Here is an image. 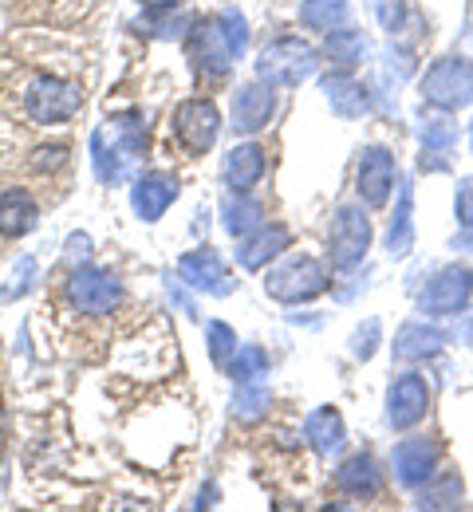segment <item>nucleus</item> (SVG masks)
I'll return each instance as SVG.
<instances>
[{
    "mask_svg": "<svg viewBox=\"0 0 473 512\" xmlns=\"http://www.w3.org/2000/svg\"><path fill=\"white\" fill-rule=\"evenodd\" d=\"M324 95H328V103H332L339 119H359L367 111V87L347 71L324 75Z\"/></svg>",
    "mask_w": 473,
    "mask_h": 512,
    "instance_id": "nucleus-19",
    "label": "nucleus"
},
{
    "mask_svg": "<svg viewBox=\"0 0 473 512\" xmlns=\"http://www.w3.org/2000/svg\"><path fill=\"white\" fill-rule=\"evenodd\" d=\"M422 99L442 107V111H458L473 99V64L466 56H442L438 64L422 75Z\"/></svg>",
    "mask_w": 473,
    "mask_h": 512,
    "instance_id": "nucleus-5",
    "label": "nucleus"
},
{
    "mask_svg": "<svg viewBox=\"0 0 473 512\" xmlns=\"http://www.w3.org/2000/svg\"><path fill=\"white\" fill-rule=\"evenodd\" d=\"M395 186V154L387 146H367L359 154V170H355V190L367 205H383Z\"/></svg>",
    "mask_w": 473,
    "mask_h": 512,
    "instance_id": "nucleus-12",
    "label": "nucleus"
},
{
    "mask_svg": "<svg viewBox=\"0 0 473 512\" xmlns=\"http://www.w3.org/2000/svg\"><path fill=\"white\" fill-rule=\"evenodd\" d=\"M142 4H150V8H174L178 0H142Z\"/></svg>",
    "mask_w": 473,
    "mask_h": 512,
    "instance_id": "nucleus-38",
    "label": "nucleus"
},
{
    "mask_svg": "<svg viewBox=\"0 0 473 512\" xmlns=\"http://www.w3.org/2000/svg\"><path fill=\"white\" fill-rule=\"evenodd\" d=\"M265 367H269V355H265L261 347H241L237 359H233V367H229V375H233L237 383H249V379H257V375H265Z\"/></svg>",
    "mask_w": 473,
    "mask_h": 512,
    "instance_id": "nucleus-32",
    "label": "nucleus"
},
{
    "mask_svg": "<svg viewBox=\"0 0 473 512\" xmlns=\"http://www.w3.org/2000/svg\"><path fill=\"white\" fill-rule=\"evenodd\" d=\"M265 170H269V158H265V150L253 146V142H249V146H233L229 158H225V182H229L233 193H249L265 178Z\"/></svg>",
    "mask_w": 473,
    "mask_h": 512,
    "instance_id": "nucleus-16",
    "label": "nucleus"
},
{
    "mask_svg": "<svg viewBox=\"0 0 473 512\" xmlns=\"http://www.w3.org/2000/svg\"><path fill=\"white\" fill-rule=\"evenodd\" d=\"M261 217H265V205L249 193L225 197V205H221V225H225L229 237H245V233L261 229Z\"/></svg>",
    "mask_w": 473,
    "mask_h": 512,
    "instance_id": "nucleus-22",
    "label": "nucleus"
},
{
    "mask_svg": "<svg viewBox=\"0 0 473 512\" xmlns=\"http://www.w3.org/2000/svg\"><path fill=\"white\" fill-rule=\"evenodd\" d=\"M36 201L28 190H4L0 193V237H24L36 229Z\"/></svg>",
    "mask_w": 473,
    "mask_h": 512,
    "instance_id": "nucleus-20",
    "label": "nucleus"
},
{
    "mask_svg": "<svg viewBox=\"0 0 473 512\" xmlns=\"http://www.w3.org/2000/svg\"><path fill=\"white\" fill-rule=\"evenodd\" d=\"M304 434L312 438V446L320 449V453H336L343 446V418H339V410H332V406L312 410L308 422H304Z\"/></svg>",
    "mask_w": 473,
    "mask_h": 512,
    "instance_id": "nucleus-24",
    "label": "nucleus"
},
{
    "mask_svg": "<svg viewBox=\"0 0 473 512\" xmlns=\"http://www.w3.org/2000/svg\"><path fill=\"white\" fill-rule=\"evenodd\" d=\"M324 288H328V268L308 253L288 256L284 264H276L269 276H265V292H269L272 300H280V304L316 300Z\"/></svg>",
    "mask_w": 473,
    "mask_h": 512,
    "instance_id": "nucleus-3",
    "label": "nucleus"
},
{
    "mask_svg": "<svg viewBox=\"0 0 473 512\" xmlns=\"http://www.w3.org/2000/svg\"><path fill=\"white\" fill-rule=\"evenodd\" d=\"M347 16H351L347 0H304L300 4V20L312 32H336L347 24Z\"/></svg>",
    "mask_w": 473,
    "mask_h": 512,
    "instance_id": "nucleus-25",
    "label": "nucleus"
},
{
    "mask_svg": "<svg viewBox=\"0 0 473 512\" xmlns=\"http://www.w3.org/2000/svg\"><path fill=\"white\" fill-rule=\"evenodd\" d=\"M68 304L79 316H111L119 304H123V284L111 276V272H99V268H79L71 272L68 280Z\"/></svg>",
    "mask_w": 473,
    "mask_h": 512,
    "instance_id": "nucleus-6",
    "label": "nucleus"
},
{
    "mask_svg": "<svg viewBox=\"0 0 473 512\" xmlns=\"http://www.w3.org/2000/svg\"><path fill=\"white\" fill-rule=\"evenodd\" d=\"M470 142H473V130H470Z\"/></svg>",
    "mask_w": 473,
    "mask_h": 512,
    "instance_id": "nucleus-39",
    "label": "nucleus"
},
{
    "mask_svg": "<svg viewBox=\"0 0 473 512\" xmlns=\"http://www.w3.org/2000/svg\"><path fill=\"white\" fill-rule=\"evenodd\" d=\"M328 249H332L336 268H351V264H359L367 256V249H371V217L359 205H343L332 217Z\"/></svg>",
    "mask_w": 473,
    "mask_h": 512,
    "instance_id": "nucleus-7",
    "label": "nucleus"
},
{
    "mask_svg": "<svg viewBox=\"0 0 473 512\" xmlns=\"http://www.w3.org/2000/svg\"><path fill=\"white\" fill-rule=\"evenodd\" d=\"M454 213H458V221L473 233V178H466L458 186V193H454Z\"/></svg>",
    "mask_w": 473,
    "mask_h": 512,
    "instance_id": "nucleus-34",
    "label": "nucleus"
},
{
    "mask_svg": "<svg viewBox=\"0 0 473 512\" xmlns=\"http://www.w3.org/2000/svg\"><path fill=\"white\" fill-rule=\"evenodd\" d=\"M64 162H68V146H40L36 158H32L36 170H56V166H64Z\"/></svg>",
    "mask_w": 473,
    "mask_h": 512,
    "instance_id": "nucleus-35",
    "label": "nucleus"
},
{
    "mask_svg": "<svg viewBox=\"0 0 473 512\" xmlns=\"http://www.w3.org/2000/svg\"><path fill=\"white\" fill-rule=\"evenodd\" d=\"M245 44H249V28H245V20L233 8H225V12L202 20L190 32V60L198 67V79L221 83L229 75L233 60H241Z\"/></svg>",
    "mask_w": 473,
    "mask_h": 512,
    "instance_id": "nucleus-1",
    "label": "nucleus"
},
{
    "mask_svg": "<svg viewBox=\"0 0 473 512\" xmlns=\"http://www.w3.org/2000/svg\"><path fill=\"white\" fill-rule=\"evenodd\" d=\"M272 111H276V99L265 83H249L237 91L233 99V130L237 134H257V130L269 127Z\"/></svg>",
    "mask_w": 473,
    "mask_h": 512,
    "instance_id": "nucleus-14",
    "label": "nucleus"
},
{
    "mask_svg": "<svg viewBox=\"0 0 473 512\" xmlns=\"http://www.w3.org/2000/svg\"><path fill=\"white\" fill-rule=\"evenodd\" d=\"M442 343H446V335H442L438 327L414 320V323H406L403 331L395 335V359H399V363H422V359L438 355V351H442Z\"/></svg>",
    "mask_w": 473,
    "mask_h": 512,
    "instance_id": "nucleus-18",
    "label": "nucleus"
},
{
    "mask_svg": "<svg viewBox=\"0 0 473 512\" xmlns=\"http://www.w3.org/2000/svg\"><path fill=\"white\" fill-rule=\"evenodd\" d=\"M458 142V127L450 119H430L422 127V170H446V154Z\"/></svg>",
    "mask_w": 473,
    "mask_h": 512,
    "instance_id": "nucleus-23",
    "label": "nucleus"
},
{
    "mask_svg": "<svg viewBox=\"0 0 473 512\" xmlns=\"http://www.w3.org/2000/svg\"><path fill=\"white\" fill-rule=\"evenodd\" d=\"M410 205H414V193H410V186H403V190H399V213L391 217V233H387V249H391V256L410 253V241H414Z\"/></svg>",
    "mask_w": 473,
    "mask_h": 512,
    "instance_id": "nucleus-26",
    "label": "nucleus"
},
{
    "mask_svg": "<svg viewBox=\"0 0 473 512\" xmlns=\"http://www.w3.org/2000/svg\"><path fill=\"white\" fill-rule=\"evenodd\" d=\"M426 410H430L426 379L414 375V371L399 375V379L391 383V390H387V422H391L395 430H410V426H418V422L426 418Z\"/></svg>",
    "mask_w": 473,
    "mask_h": 512,
    "instance_id": "nucleus-10",
    "label": "nucleus"
},
{
    "mask_svg": "<svg viewBox=\"0 0 473 512\" xmlns=\"http://www.w3.org/2000/svg\"><path fill=\"white\" fill-rule=\"evenodd\" d=\"M16 91H20V95H16L20 115H24L28 123H36V127H60V123L75 119L79 107H83L79 83L56 75V71H52V75H48V71H32V75H24V83H20Z\"/></svg>",
    "mask_w": 473,
    "mask_h": 512,
    "instance_id": "nucleus-2",
    "label": "nucleus"
},
{
    "mask_svg": "<svg viewBox=\"0 0 473 512\" xmlns=\"http://www.w3.org/2000/svg\"><path fill=\"white\" fill-rule=\"evenodd\" d=\"M269 402H272V394L265 386H245V390L237 394V402H233V418L253 422V418H261V414H269Z\"/></svg>",
    "mask_w": 473,
    "mask_h": 512,
    "instance_id": "nucleus-31",
    "label": "nucleus"
},
{
    "mask_svg": "<svg viewBox=\"0 0 473 512\" xmlns=\"http://www.w3.org/2000/svg\"><path fill=\"white\" fill-rule=\"evenodd\" d=\"M91 150H95V170H99V178H103V182H119V178H123V162H119V158H127V154H123L115 142L107 146V134H103V130L91 134Z\"/></svg>",
    "mask_w": 473,
    "mask_h": 512,
    "instance_id": "nucleus-30",
    "label": "nucleus"
},
{
    "mask_svg": "<svg viewBox=\"0 0 473 512\" xmlns=\"http://www.w3.org/2000/svg\"><path fill=\"white\" fill-rule=\"evenodd\" d=\"M379 485H383V473L371 453H355L336 469V489L347 497H375Z\"/></svg>",
    "mask_w": 473,
    "mask_h": 512,
    "instance_id": "nucleus-17",
    "label": "nucleus"
},
{
    "mask_svg": "<svg viewBox=\"0 0 473 512\" xmlns=\"http://www.w3.org/2000/svg\"><path fill=\"white\" fill-rule=\"evenodd\" d=\"M462 501V481H458V473H446L438 485H434V477L422 485V493H418V505L422 509H450V505H458Z\"/></svg>",
    "mask_w": 473,
    "mask_h": 512,
    "instance_id": "nucleus-28",
    "label": "nucleus"
},
{
    "mask_svg": "<svg viewBox=\"0 0 473 512\" xmlns=\"http://www.w3.org/2000/svg\"><path fill=\"white\" fill-rule=\"evenodd\" d=\"M458 339H462V343H470V347H473V312H470V316H466L462 323H458Z\"/></svg>",
    "mask_w": 473,
    "mask_h": 512,
    "instance_id": "nucleus-37",
    "label": "nucleus"
},
{
    "mask_svg": "<svg viewBox=\"0 0 473 512\" xmlns=\"http://www.w3.org/2000/svg\"><path fill=\"white\" fill-rule=\"evenodd\" d=\"M391 465L403 489H422L438 473V446L430 438H403L391 453Z\"/></svg>",
    "mask_w": 473,
    "mask_h": 512,
    "instance_id": "nucleus-11",
    "label": "nucleus"
},
{
    "mask_svg": "<svg viewBox=\"0 0 473 512\" xmlns=\"http://www.w3.org/2000/svg\"><path fill=\"white\" fill-rule=\"evenodd\" d=\"M375 12H379V20H383L387 32H403L406 0H375Z\"/></svg>",
    "mask_w": 473,
    "mask_h": 512,
    "instance_id": "nucleus-33",
    "label": "nucleus"
},
{
    "mask_svg": "<svg viewBox=\"0 0 473 512\" xmlns=\"http://www.w3.org/2000/svg\"><path fill=\"white\" fill-rule=\"evenodd\" d=\"M316 71V48L296 40V36H280L257 60V75L269 87H300L308 75Z\"/></svg>",
    "mask_w": 473,
    "mask_h": 512,
    "instance_id": "nucleus-4",
    "label": "nucleus"
},
{
    "mask_svg": "<svg viewBox=\"0 0 473 512\" xmlns=\"http://www.w3.org/2000/svg\"><path fill=\"white\" fill-rule=\"evenodd\" d=\"M205 339H209V355H213V367H221V371H229L233 367V359H237V335H233V327L229 323H209L205 327Z\"/></svg>",
    "mask_w": 473,
    "mask_h": 512,
    "instance_id": "nucleus-29",
    "label": "nucleus"
},
{
    "mask_svg": "<svg viewBox=\"0 0 473 512\" xmlns=\"http://www.w3.org/2000/svg\"><path fill=\"white\" fill-rule=\"evenodd\" d=\"M174 197H178V182H174V178H166V174H146V178H138L135 190H131V205H135V213L142 221H158V217L174 205Z\"/></svg>",
    "mask_w": 473,
    "mask_h": 512,
    "instance_id": "nucleus-15",
    "label": "nucleus"
},
{
    "mask_svg": "<svg viewBox=\"0 0 473 512\" xmlns=\"http://www.w3.org/2000/svg\"><path fill=\"white\" fill-rule=\"evenodd\" d=\"M324 48H328V56L343 67L363 64V56H367V40H363V32H355V28H336Z\"/></svg>",
    "mask_w": 473,
    "mask_h": 512,
    "instance_id": "nucleus-27",
    "label": "nucleus"
},
{
    "mask_svg": "<svg viewBox=\"0 0 473 512\" xmlns=\"http://www.w3.org/2000/svg\"><path fill=\"white\" fill-rule=\"evenodd\" d=\"M473 296V272L470 268H442L430 284H426V292H422V300H418V308L426 312V316H454V312H462L466 308V300Z\"/></svg>",
    "mask_w": 473,
    "mask_h": 512,
    "instance_id": "nucleus-9",
    "label": "nucleus"
},
{
    "mask_svg": "<svg viewBox=\"0 0 473 512\" xmlns=\"http://www.w3.org/2000/svg\"><path fill=\"white\" fill-rule=\"evenodd\" d=\"M178 276L202 292H213V296H225L233 292V276L225 268V260L213 253V249H194L178 260Z\"/></svg>",
    "mask_w": 473,
    "mask_h": 512,
    "instance_id": "nucleus-13",
    "label": "nucleus"
},
{
    "mask_svg": "<svg viewBox=\"0 0 473 512\" xmlns=\"http://www.w3.org/2000/svg\"><path fill=\"white\" fill-rule=\"evenodd\" d=\"M375 339H379V323L371 320L367 323V331H359V335H355V343H351L355 359H371V355H375Z\"/></svg>",
    "mask_w": 473,
    "mask_h": 512,
    "instance_id": "nucleus-36",
    "label": "nucleus"
},
{
    "mask_svg": "<svg viewBox=\"0 0 473 512\" xmlns=\"http://www.w3.org/2000/svg\"><path fill=\"white\" fill-rule=\"evenodd\" d=\"M292 233L284 225H269V229H257V237H249L241 249H237V260L241 268H265L272 256H280L288 249Z\"/></svg>",
    "mask_w": 473,
    "mask_h": 512,
    "instance_id": "nucleus-21",
    "label": "nucleus"
},
{
    "mask_svg": "<svg viewBox=\"0 0 473 512\" xmlns=\"http://www.w3.org/2000/svg\"><path fill=\"white\" fill-rule=\"evenodd\" d=\"M217 130H221V115L209 99H186L174 111V134L186 154H205L217 142Z\"/></svg>",
    "mask_w": 473,
    "mask_h": 512,
    "instance_id": "nucleus-8",
    "label": "nucleus"
}]
</instances>
